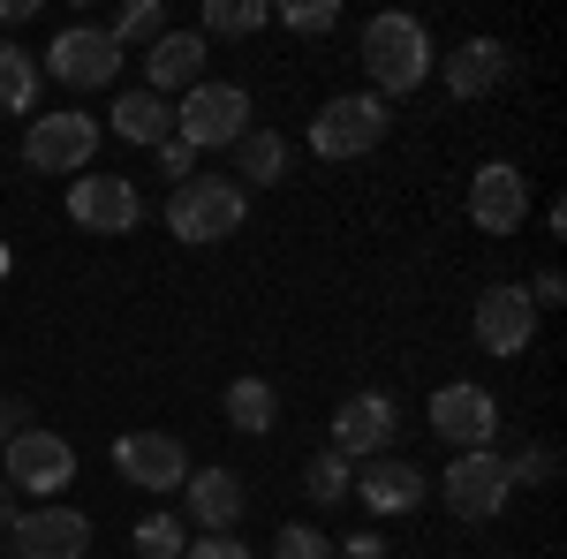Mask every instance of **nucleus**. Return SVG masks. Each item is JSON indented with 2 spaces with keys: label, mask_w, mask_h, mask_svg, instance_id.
Listing matches in <instances>:
<instances>
[{
  "label": "nucleus",
  "mask_w": 567,
  "mask_h": 559,
  "mask_svg": "<svg viewBox=\"0 0 567 559\" xmlns=\"http://www.w3.org/2000/svg\"><path fill=\"white\" fill-rule=\"evenodd\" d=\"M363 69H371V99H409V91L439 69L432 31H424L416 15H401V8L371 15V23H363Z\"/></svg>",
  "instance_id": "nucleus-1"
},
{
  "label": "nucleus",
  "mask_w": 567,
  "mask_h": 559,
  "mask_svg": "<svg viewBox=\"0 0 567 559\" xmlns=\"http://www.w3.org/2000/svg\"><path fill=\"white\" fill-rule=\"evenodd\" d=\"M250 219V189H235V182H175V197H167V235L175 242H227L235 227Z\"/></svg>",
  "instance_id": "nucleus-2"
},
{
  "label": "nucleus",
  "mask_w": 567,
  "mask_h": 559,
  "mask_svg": "<svg viewBox=\"0 0 567 559\" xmlns=\"http://www.w3.org/2000/svg\"><path fill=\"white\" fill-rule=\"evenodd\" d=\"M386 130H393L386 99H371V91H341V99L318 106V122H310V152H318V159H363V152L386 144Z\"/></svg>",
  "instance_id": "nucleus-3"
},
{
  "label": "nucleus",
  "mask_w": 567,
  "mask_h": 559,
  "mask_svg": "<svg viewBox=\"0 0 567 559\" xmlns=\"http://www.w3.org/2000/svg\"><path fill=\"white\" fill-rule=\"evenodd\" d=\"M175 136L189 144V152H235L243 136H250V91L243 84H197V91H182V106H175Z\"/></svg>",
  "instance_id": "nucleus-4"
},
{
  "label": "nucleus",
  "mask_w": 567,
  "mask_h": 559,
  "mask_svg": "<svg viewBox=\"0 0 567 559\" xmlns=\"http://www.w3.org/2000/svg\"><path fill=\"white\" fill-rule=\"evenodd\" d=\"M439 499H446V515H454V521H492L507 499H515V484H507V454H492V446L454 454L446 476H439Z\"/></svg>",
  "instance_id": "nucleus-5"
},
{
  "label": "nucleus",
  "mask_w": 567,
  "mask_h": 559,
  "mask_svg": "<svg viewBox=\"0 0 567 559\" xmlns=\"http://www.w3.org/2000/svg\"><path fill=\"white\" fill-rule=\"evenodd\" d=\"M0 454H8V476H0L8 491H39V499H53V491L76 476V446H69L61 431H39V424H23Z\"/></svg>",
  "instance_id": "nucleus-6"
},
{
  "label": "nucleus",
  "mask_w": 567,
  "mask_h": 559,
  "mask_svg": "<svg viewBox=\"0 0 567 559\" xmlns=\"http://www.w3.org/2000/svg\"><path fill=\"white\" fill-rule=\"evenodd\" d=\"M69 219L84 235H130V227H144V189L130 174H76L69 182Z\"/></svg>",
  "instance_id": "nucleus-7"
},
{
  "label": "nucleus",
  "mask_w": 567,
  "mask_h": 559,
  "mask_svg": "<svg viewBox=\"0 0 567 559\" xmlns=\"http://www.w3.org/2000/svg\"><path fill=\"white\" fill-rule=\"evenodd\" d=\"M99 159V122L91 114H39L23 130V167L39 174H91Z\"/></svg>",
  "instance_id": "nucleus-8"
},
{
  "label": "nucleus",
  "mask_w": 567,
  "mask_h": 559,
  "mask_svg": "<svg viewBox=\"0 0 567 559\" xmlns=\"http://www.w3.org/2000/svg\"><path fill=\"white\" fill-rule=\"evenodd\" d=\"M393 431H401L393 393L363 386L333 408V454H341V462H379V454H393Z\"/></svg>",
  "instance_id": "nucleus-9"
},
{
  "label": "nucleus",
  "mask_w": 567,
  "mask_h": 559,
  "mask_svg": "<svg viewBox=\"0 0 567 559\" xmlns=\"http://www.w3.org/2000/svg\"><path fill=\"white\" fill-rule=\"evenodd\" d=\"M114 69H122V45L106 39L99 23H69L61 39L45 45V76H53V84H69V91L114 84Z\"/></svg>",
  "instance_id": "nucleus-10"
},
{
  "label": "nucleus",
  "mask_w": 567,
  "mask_h": 559,
  "mask_svg": "<svg viewBox=\"0 0 567 559\" xmlns=\"http://www.w3.org/2000/svg\"><path fill=\"white\" fill-rule=\"evenodd\" d=\"M432 431L454 446V454H477V446L499 438V401H492L484 386H470V379H462V386H439L432 393Z\"/></svg>",
  "instance_id": "nucleus-11"
},
{
  "label": "nucleus",
  "mask_w": 567,
  "mask_h": 559,
  "mask_svg": "<svg viewBox=\"0 0 567 559\" xmlns=\"http://www.w3.org/2000/svg\"><path fill=\"white\" fill-rule=\"evenodd\" d=\"M114 469H122V484L167 499V491L189 484V454H182V438H167V431H130V438L114 446Z\"/></svg>",
  "instance_id": "nucleus-12"
},
{
  "label": "nucleus",
  "mask_w": 567,
  "mask_h": 559,
  "mask_svg": "<svg viewBox=\"0 0 567 559\" xmlns=\"http://www.w3.org/2000/svg\"><path fill=\"white\" fill-rule=\"evenodd\" d=\"M8 545H16V559H84L91 552V515H84V507H39V515H16Z\"/></svg>",
  "instance_id": "nucleus-13"
},
{
  "label": "nucleus",
  "mask_w": 567,
  "mask_h": 559,
  "mask_svg": "<svg viewBox=\"0 0 567 559\" xmlns=\"http://www.w3.org/2000/svg\"><path fill=\"white\" fill-rule=\"evenodd\" d=\"M529 341H537V302H529L515 280L484 288L477 296V348L484 355H523Z\"/></svg>",
  "instance_id": "nucleus-14"
},
{
  "label": "nucleus",
  "mask_w": 567,
  "mask_h": 559,
  "mask_svg": "<svg viewBox=\"0 0 567 559\" xmlns=\"http://www.w3.org/2000/svg\"><path fill=\"white\" fill-rule=\"evenodd\" d=\"M470 219H477L484 235H515V227L529 219V182H523V167L484 159L477 182H470Z\"/></svg>",
  "instance_id": "nucleus-15"
},
{
  "label": "nucleus",
  "mask_w": 567,
  "mask_h": 559,
  "mask_svg": "<svg viewBox=\"0 0 567 559\" xmlns=\"http://www.w3.org/2000/svg\"><path fill=\"white\" fill-rule=\"evenodd\" d=\"M182 499H189V521L205 529V537H235V521H243V507H250V491H243V476L235 469H189V484H182Z\"/></svg>",
  "instance_id": "nucleus-16"
},
{
  "label": "nucleus",
  "mask_w": 567,
  "mask_h": 559,
  "mask_svg": "<svg viewBox=\"0 0 567 559\" xmlns=\"http://www.w3.org/2000/svg\"><path fill=\"white\" fill-rule=\"evenodd\" d=\"M205 84V39L197 31H167L159 45H144V91L175 99V91Z\"/></svg>",
  "instance_id": "nucleus-17"
},
{
  "label": "nucleus",
  "mask_w": 567,
  "mask_h": 559,
  "mask_svg": "<svg viewBox=\"0 0 567 559\" xmlns=\"http://www.w3.org/2000/svg\"><path fill=\"white\" fill-rule=\"evenodd\" d=\"M507 76H515V53L499 39H462L446 53V91L454 99H484V91H499Z\"/></svg>",
  "instance_id": "nucleus-18"
},
{
  "label": "nucleus",
  "mask_w": 567,
  "mask_h": 559,
  "mask_svg": "<svg viewBox=\"0 0 567 559\" xmlns=\"http://www.w3.org/2000/svg\"><path fill=\"white\" fill-rule=\"evenodd\" d=\"M424 491H432V476L416 469V462H393V454H379L371 476L355 484V499H363L371 515H409V507H424Z\"/></svg>",
  "instance_id": "nucleus-19"
},
{
  "label": "nucleus",
  "mask_w": 567,
  "mask_h": 559,
  "mask_svg": "<svg viewBox=\"0 0 567 559\" xmlns=\"http://www.w3.org/2000/svg\"><path fill=\"white\" fill-rule=\"evenodd\" d=\"M106 130L122 136V144H167L175 136V99H159V91H122L114 99V114H106Z\"/></svg>",
  "instance_id": "nucleus-20"
},
{
  "label": "nucleus",
  "mask_w": 567,
  "mask_h": 559,
  "mask_svg": "<svg viewBox=\"0 0 567 559\" xmlns=\"http://www.w3.org/2000/svg\"><path fill=\"white\" fill-rule=\"evenodd\" d=\"M288 167H296V144H288L280 130H250L243 144H235V189H243V182L280 189V182H288Z\"/></svg>",
  "instance_id": "nucleus-21"
},
{
  "label": "nucleus",
  "mask_w": 567,
  "mask_h": 559,
  "mask_svg": "<svg viewBox=\"0 0 567 559\" xmlns=\"http://www.w3.org/2000/svg\"><path fill=\"white\" fill-rule=\"evenodd\" d=\"M227 424L243 431V438H265V431L280 424V386L272 379H235L227 386Z\"/></svg>",
  "instance_id": "nucleus-22"
},
{
  "label": "nucleus",
  "mask_w": 567,
  "mask_h": 559,
  "mask_svg": "<svg viewBox=\"0 0 567 559\" xmlns=\"http://www.w3.org/2000/svg\"><path fill=\"white\" fill-rule=\"evenodd\" d=\"M31 106H39V61L0 39V114H31Z\"/></svg>",
  "instance_id": "nucleus-23"
},
{
  "label": "nucleus",
  "mask_w": 567,
  "mask_h": 559,
  "mask_svg": "<svg viewBox=\"0 0 567 559\" xmlns=\"http://www.w3.org/2000/svg\"><path fill=\"white\" fill-rule=\"evenodd\" d=\"M265 23H272L265 0H205V31H197V39H250Z\"/></svg>",
  "instance_id": "nucleus-24"
},
{
  "label": "nucleus",
  "mask_w": 567,
  "mask_h": 559,
  "mask_svg": "<svg viewBox=\"0 0 567 559\" xmlns=\"http://www.w3.org/2000/svg\"><path fill=\"white\" fill-rule=\"evenodd\" d=\"M106 39L122 45V53H130V45H159L167 39V0H130V8L106 23Z\"/></svg>",
  "instance_id": "nucleus-25"
},
{
  "label": "nucleus",
  "mask_w": 567,
  "mask_h": 559,
  "mask_svg": "<svg viewBox=\"0 0 567 559\" xmlns=\"http://www.w3.org/2000/svg\"><path fill=\"white\" fill-rule=\"evenodd\" d=\"M303 491L318 499V507H341V499L355 491V469L326 446V454H310V462H303Z\"/></svg>",
  "instance_id": "nucleus-26"
},
{
  "label": "nucleus",
  "mask_w": 567,
  "mask_h": 559,
  "mask_svg": "<svg viewBox=\"0 0 567 559\" xmlns=\"http://www.w3.org/2000/svg\"><path fill=\"white\" fill-rule=\"evenodd\" d=\"M189 552V529L175 515H144L136 521V559H182Z\"/></svg>",
  "instance_id": "nucleus-27"
},
{
  "label": "nucleus",
  "mask_w": 567,
  "mask_h": 559,
  "mask_svg": "<svg viewBox=\"0 0 567 559\" xmlns=\"http://www.w3.org/2000/svg\"><path fill=\"white\" fill-rule=\"evenodd\" d=\"M341 545L326 537V529H310V521H280V537H272V559H333Z\"/></svg>",
  "instance_id": "nucleus-28"
},
{
  "label": "nucleus",
  "mask_w": 567,
  "mask_h": 559,
  "mask_svg": "<svg viewBox=\"0 0 567 559\" xmlns=\"http://www.w3.org/2000/svg\"><path fill=\"white\" fill-rule=\"evenodd\" d=\"M553 469H560V454H553V446H523V454H515V462H507V484H553Z\"/></svg>",
  "instance_id": "nucleus-29"
},
{
  "label": "nucleus",
  "mask_w": 567,
  "mask_h": 559,
  "mask_svg": "<svg viewBox=\"0 0 567 559\" xmlns=\"http://www.w3.org/2000/svg\"><path fill=\"white\" fill-rule=\"evenodd\" d=\"M280 23H288V31H303V39H318V31H333V23H341V8H333V0H303V8H280Z\"/></svg>",
  "instance_id": "nucleus-30"
},
{
  "label": "nucleus",
  "mask_w": 567,
  "mask_h": 559,
  "mask_svg": "<svg viewBox=\"0 0 567 559\" xmlns=\"http://www.w3.org/2000/svg\"><path fill=\"white\" fill-rule=\"evenodd\" d=\"M189 167H197V152H189L182 136H167V144H159V174H167V182H189Z\"/></svg>",
  "instance_id": "nucleus-31"
},
{
  "label": "nucleus",
  "mask_w": 567,
  "mask_h": 559,
  "mask_svg": "<svg viewBox=\"0 0 567 559\" xmlns=\"http://www.w3.org/2000/svg\"><path fill=\"white\" fill-rule=\"evenodd\" d=\"M182 559H258L250 545H235V537H205V545H189Z\"/></svg>",
  "instance_id": "nucleus-32"
},
{
  "label": "nucleus",
  "mask_w": 567,
  "mask_h": 559,
  "mask_svg": "<svg viewBox=\"0 0 567 559\" xmlns=\"http://www.w3.org/2000/svg\"><path fill=\"white\" fill-rule=\"evenodd\" d=\"M523 296H529V302H537V310H553V302H560V296H567V280H560V272H537V280H529Z\"/></svg>",
  "instance_id": "nucleus-33"
},
{
  "label": "nucleus",
  "mask_w": 567,
  "mask_h": 559,
  "mask_svg": "<svg viewBox=\"0 0 567 559\" xmlns=\"http://www.w3.org/2000/svg\"><path fill=\"white\" fill-rule=\"evenodd\" d=\"M23 424H31V408H23L16 393H0V446H8V438H16Z\"/></svg>",
  "instance_id": "nucleus-34"
},
{
  "label": "nucleus",
  "mask_w": 567,
  "mask_h": 559,
  "mask_svg": "<svg viewBox=\"0 0 567 559\" xmlns=\"http://www.w3.org/2000/svg\"><path fill=\"white\" fill-rule=\"evenodd\" d=\"M333 559H386V537H349V552H333Z\"/></svg>",
  "instance_id": "nucleus-35"
},
{
  "label": "nucleus",
  "mask_w": 567,
  "mask_h": 559,
  "mask_svg": "<svg viewBox=\"0 0 567 559\" xmlns=\"http://www.w3.org/2000/svg\"><path fill=\"white\" fill-rule=\"evenodd\" d=\"M8 529H16V491L0 484V537H8Z\"/></svg>",
  "instance_id": "nucleus-36"
},
{
  "label": "nucleus",
  "mask_w": 567,
  "mask_h": 559,
  "mask_svg": "<svg viewBox=\"0 0 567 559\" xmlns=\"http://www.w3.org/2000/svg\"><path fill=\"white\" fill-rule=\"evenodd\" d=\"M31 15V0H0V23H23Z\"/></svg>",
  "instance_id": "nucleus-37"
},
{
  "label": "nucleus",
  "mask_w": 567,
  "mask_h": 559,
  "mask_svg": "<svg viewBox=\"0 0 567 559\" xmlns=\"http://www.w3.org/2000/svg\"><path fill=\"white\" fill-rule=\"evenodd\" d=\"M0 272H8V250H0Z\"/></svg>",
  "instance_id": "nucleus-38"
}]
</instances>
